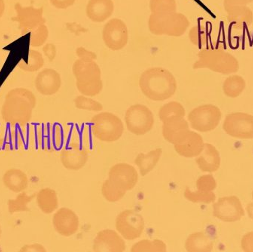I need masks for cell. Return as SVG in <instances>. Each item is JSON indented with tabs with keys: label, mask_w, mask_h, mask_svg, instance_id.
Here are the masks:
<instances>
[{
	"label": "cell",
	"mask_w": 253,
	"mask_h": 252,
	"mask_svg": "<svg viewBox=\"0 0 253 252\" xmlns=\"http://www.w3.org/2000/svg\"><path fill=\"white\" fill-rule=\"evenodd\" d=\"M189 38L192 44L198 47H202L207 44L208 40V34L205 27L196 25L190 29L189 32Z\"/></svg>",
	"instance_id": "obj_38"
},
{
	"label": "cell",
	"mask_w": 253,
	"mask_h": 252,
	"mask_svg": "<svg viewBox=\"0 0 253 252\" xmlns=\"http://www.w3.org/2000/svg\"><path fill=\"white\" fill-rule=\"evenodd\" d=\"M33 196H28L25 192H22L19 194L15 199L9 200L7 203L9 213H20L29 210L28 204L32 201Z\"/></svg>",
	"instance_id": "obj_34"
},
{
	"label": "cell",
	"mask_w": 253,
	"mask_h": 252,
	"mask_svg": "<svg viewBox=\"0 0 253 252\" xmlns=\"http://www.w3.org/2000/svg\"><path fill=\"white\" fill-rule=\"evenodd\" d=\"M217 187L216 180L212 175L200 176L196 181L197 190L202 192H213Z\"/></svg>",
	"instance_id": "obj_39"
},
{
	"label": "cell",
	"mask_w": 253,
	"mask_h": 252,
	"mask_svg": "<svg viewBox=\"0 0 253 252\" xmlns=\"http://www.w3.org/2000/svg\"><path fill=\"white\" fill-rule=\"evenodd\" d=\"M224 131L232 137L253 139V116L243 112L229 114L223 124Z\"/></svg>",
	"instance_id": "obj_10"
},
{
	"label": "cell",
	"mask_w": 253,
	"mask_h": 252,
	"mask_svg": "<svg viewBox=\"0 0 253 252\" xmlns=\"http://www.w3.org/2000/svg\"><path fill=\"white\" fill-rule=\"evenodd\" d=\"M213 246V241L204 232L191 234L185 242L186 250L189 252H210Z\"/></svg>",
	"instance_id": "obj_25"
},
{
	"label": "cell",
	"mask_w": 253,
	"mask_h": 252,
	"mask_svg": "<svg viewBox=\"0 0 253 252\" xmlns=\"http://www.w3.org/2000/svg\"><path fill=\"white\" fill-rule=\"evenodd\" d=\"M62 78L60 74L54 69L46 68L39 72L35 79V87L40 94L52 96L60 90Z\"/></svg>",
	"instance_id": "obj_19"
},
{
	"label": "cell",
	"mask_w": 253,
	"mask_h": 252,
	"mask_svg": "<svg viewBox=\"0 0 253 252\" xmlns=\"http://www.w3.org/2000/svg\"><path fill=\"white\" fill-rule=\"evenodd\" d=\"M30 34V45L31 47H41L48 38V28L45 23L42 24L33 29Z\"/></svg>",
	"instance_id": "obj_35"
},
{
	"label": "cell",
	"mask_w": 253,
	"mask_h": 252,
	"mask_svg": "<svg viewBox=\"0 0 253 252\" xmlns=\"http://www.w3.org/2000/svg\"><path fill=\"white\" fill-rule=\"evenodd\" d=\"M53 225L59 235L71 237L78 231L80 220L78 216L71 209L63 207L53 215Z\"/></svg>",
	"instance_id": "obj_16"
},
{
	"label": "cell",
	"mask_w": 253,
	"mask_h": 252,
	"mask_svg": "<svg viewBox=\"0 0 253 252\" xmlns=\"http://www.w3.org/2000/svg\"><path fill=\"white\" fill-rule=\"evenodd\" d=\"M248 3H251V2H253V0H248Z\"/></svg>",
	"instance_id": "obj_48"
},
{
	"label": "cell",
	"mask_w": 253,
	"mask_h": 252,
	"mask_svg": "<svg viewBox=\"0 0 253 252\" xmlns=\"http://www.w3.org/2000/svg\"><path fill=\"white\" fill-rule=\"evenodd\" d=\"M102 38L110 50H120L128 42L129 34L126 25L120 19H112L105 24L102 31Z\"/></svg>",
	"instance_id": "obj_11"
},
{
	"label": "cell",
	"mask_w": 253,
	"mask_h": 252,
	"mask_svg": "<svg viewBox=\"0 0 253 252\" xmlns=\"http://www.w3.org/2000/svg\"><path fill=\"white\" fill-rule=\"evenodd\" d=\"M143 94L150 100L161 102L175 95L177 81L172 72L162 67L146 70L139 79Z\"/></svg>",
	"instance_id": "obj_2"
},
{
	"label": "cell",
	"mask_w": 253,
	"mask_h": 252,
	"mask_svg": "<svg viewBox=\"0 0 253 252\" xmlns=\"http://www.w3.org/2000/svg\"><path fill=\"white\" fill-rule=\"evenodd\" d=\"M246 87V81L240 75L229 76L223 84V91L227 97L237 98L243 93Z\"/></svg>",
	"instance_id": "obj_29"
},
{
	"label": "cell",
	"mask_w": 253,
	"mask_h": 252,
	"mask_svg": "<svg viewBox=\"0 0 253 252\" xmlns=\"http://www.w3.org/2000/svg\"><path fill=\"white\" fill-rule=\"evenodd\" d=\"M184 198L190 202L203 203V204H211L215 202L216 200V195L213 192H202L197 190L196 192H192L189 188L184 191Z\"/></svg>",
	"instance_id": "obj_33"
},
{
	"label": "cell",
	"mask_w": 253,
	"mask_h": 252,
	"mask_svg": "<svg viewBox=\"0 0 253 252\" xmlns=\"http://www.w3.org/2000/svg\"><path fill=\"white\" fill-rule=\"evenodd\" d=\"M76 108L82 110L93 111L100 112L103 109V106L100 102L93 100L85 96H79L74 100Z\"/></svg>",
	"instance_id": "obj_36"
},
{
	"label": "cell",
	"mask_w": 253,
	"mask_h": 252,
	"mask_svg": "<svg viewBox=\"0 0 253 252\" xmlns=\"http://www.w3.org/2000/svg\"><path fill=\"white\" fill-rule=\"evenodd\" d=\"M227 20L239 28L249 27L253 23V13L248 5L239 4L226 9Z\"/></svg>",
	"instance_id": "obj_23"
},
{
	"label": "cell",
	"mask_w": 253,
	"mask_h": 252,
	"mask_svg": "<svg viewBox=\"0 0 253 252\" xmlns=\"http://www.w3.org/2000/svg\"><path fill=\"white\" fill-rule=\"evenodd\" d=\"M162 149H156L147 154L140 153L135 160V164L139 169L141 176L148 174L157 165L162 155Z\"/></svg>",
	"instance_id": "obj_28"
},
{
	"label": "cell",
	"mask_w": 253,
	"mask_h": 252,
	"mask_svg": "<svg viewBox=\"0 0 253 252\" xmlns=\"http://www.w3.org/2000/svg\"><path fill=\"white\" fill-rule=\"evenodd\" d=\"M1 235H2V229H1V226L0 225V239H1Z\"/></svg>",
	"instance_id": "obj_47"
},
{
	"label": "cell",
	"mask_w": 253,
	"mask_h": 252,
	"mask_svg": "<svg viewBox=\"0 0 253 252\" xmlns=\"http://www.w3.org/2000/svg\"><path fill=\"white\" fill-rule=\"evenodd\" d=\"M20 252H46L47 250L44 246L39 244H27L19 250Z\"/></svg>",
	"instance_id": "obj_42"
},
{
	"label": "cell",
	"mask_w": 253,
	"mask_h": 252,
	"mask_svg": "<svg viewBox=\"0 0 253 252\" xmlns=\"http://www.w3.org/2000/svg\"><path fill=\"white\" fill-rule=\"evenodd\" d=\"M91 130L99 140L113 142L122 137L124 125L117 115L111 112H101L92 118Z\"/></svg>",
	"instance_id": "obj_6"
},
{
	"label": "cell",
	"mask_w": 253,
	"mask_h": 252,
	"mask_svg": "<svg viewBox=\"0 0 253 252\" xmlns=\"http://www.w3.org/2000/svg\"><path fill=\"white\" fill-rule=\"evenodd\" d=\"M4 10H5V4H4V0H0V18L4 14Z\"/></svg>",
	"instance_id": "obj_46"
},
{
	"label": "cell",
	"mask_w": 253,
	"mask_h": 252,
	"mask_svg": "<svg viewBox=\"0 0 253 252\" xmlns=\"http://www.w3.org/2000/svg\"><path fill=\"white\" fill-rule=\"evenodd\" d=\"M36 105L37 99L31 90L13 89L6 95L1 108V118L11 125H25L31 121Z\"/></svg>",
	"instance_id": "obj_1"
},
{
	"label": "cell",
	"mask_w": 253,
	"mask_h": 252,
	"mask_svg": "<svg viewBox=\"0 0 253 252\" xmlns=\"http://www.w3.org/2000/svg\"><path fill=\"white\" fill-rule=\"evenodd\" d=\"M72 71L77 80V90L83 96L93 97L102 92L103 89L102 72L95 60L77 59L73 65Z\"/></svg>",
	"instance_id": "obj_4"
},
{
	"label": "cell",
	"mask_w": 253,
	"mask_h": 252,
	"mask_svg": "<svg viewBox=\"0 0 253 252\" xmlns=\"http://www.w3.org/2000/svg\"><path fill=\"white\" fill-rule=\"evenodd\" d=\"M159 119L163 124L183 119L185 117V109L178 102H170L161 107L159 112Z\"/></svg>",
	"instance_id": "obj_27"
},
{
	"label": "cell",
	"mask_w": 253,
	"mask_h": 252,
	"mask_svg": "<svg viewBox=\"0 0 253 252\" xmlns=\"http://www.w3.org/2000/svg\"><path fill=\"white\" fill-rule=\"evenodd\" d=\"M125 121L130 133L136 136H143L153 129L154 116L147 106L137 104L126 109Z\"/></svg>",
	"instance_id": "obj_8"
},
{
	"label": "cell",
	"mask_w": 253,
	"mask_h": 252,
	"mask_svg": "<svg viewBox=\"0 0 253 252\" xmlns=\"http://www.w3.org/2000/svg\"><path fill=\"white\" fill-rule=\"evenodd\" d=\"M16 16L12 18V20L19 23V28L21 34L25 35L27 33L31 32L33 29L42 24L46 22L43 16L44 8H35L31 7H22L19 3H16L14 6Z\"/></svg>",
	"instance_id": "obj_13"
},
{
	"label": "cell",
	"mask_w": 253,
	"mask_h": 252,
	"mask_svg": "<svg viewBox=\"0 0 253 252\" xmlns=\"http://www.w3.org/2000/svg\"><path fill=\"white\" fill-rule=\"evenodd\" d=\"M213 216L221 221L233 223L245 216V210L238 197H224L213 204Z\"/></svg>",
	"instance_id": "obj_12"
},
{
	"label": "cell",
	"mask_w": 253,
	"mask_h": 252,
	"mask_svg": "<svg viewBox=\"0 0 253 252\" xmlns=\"http://www.w3.org/2000/svg\"><path fill=\"white\" fill-rule=\"evenodd\" d=\"M36 200L40 210L45 214L54 213L59 207L57 193L50 188H44L39 191Z\"/></svg>",
	"instance_id": "obj_24"
},
{
	"label": "cell",
	"mask_w": 253,
	"mask_h": 252,
	"mask_svg": "<svg viewBox=\"0 0 253 252\" xmlns=\"http://www.w3.org/2000/svg\"><path fill=\"white\" fill-rule=\"evenodd\" d=\"M114 3L112 0H90L86 13L87 17L94 22H103L112 16Z\"/></svg>",
	"instance_id": "obj_21"
},
{
	"label": "cell",
	"mask_w": 253,
	"mask_h": 252,
	"mask_svg": "<svg viewBox=\"0 0 253 252\" xmlns=\"http://www.w3.org/2000/svg\"><path fill=\"white\" fill-rule=\"evenodd\" d=\"M76 54L78 56L79 59L83 61H94L97 58L94 52L90 51L82 47H78L76 50Z\"/></svg>",
	"instance_id": "obj_40"
},
{
	"label": "cell",
	"mask_w": 253,
	"mask_h": 252,
	"mask_svg": "<svg viewBox=\"0 0 253 252\" xmlns=\"http://www.w3.org/2000/svg\"><path fill=\"white\" fill-rule=\"evenodd\" d=\"M190 26V21L183 13L168 12L151 13L148 20V28L155 35H167L180 37Z\"/></svg>",
	"instance_id": "obj_5"
},
{
	"label": "cell",
	"mask_w": 253,
	"mask_h": 252,
	"mask_svg": "<svg viewBox=\"0 0 253 252\" xmlns=\"http://www.w3.org/2000/svg\"><path fill=\"white\" fill-rule=\"evenodd\" d=\"M60 159L67 170L77 171L86 165L88 161V153L78 144L71 143L62 149Z\"/></svg>",
	"instance_id": "obj_17"
},
{
	"label": "cell",
	"mask_w": 253,
	"mask_h": 252,
	"mask_svg": "<svg viewBox=\"0 0 253 252\" xmlns=\"http://www.w3.org/2000/svg\"><path fill=\"white\" fill-rule=\"evenodd\" d=\"M252 198H253V193H252Z\"/></svg>",
	"instance_id": "obj_49"
},
{
	"label": "cell",
	"mask_w": 253,
	"mask_h": 252,
	"mask_svg": "<svg viewBox=\"0 0 253 252\" xmlns=\"http://www.w3.org/2000/svg\"><path fill=\"white\" fill-rule=\"evenodd\" d=\"M242 250L245 252H253V232L244 235L241 242Z\"/></svg>",
	"instance_id": "obj_41"
},
{
	"label": "cell",
	"mask_w": 253,
	"mask_h": 252,
	"mask_svg": "<svg viewBox=\"0 0 253 252\" xmlns=\"http://www.w3.org/2000/svg\"><path fill=\"white\" fill-rule=\"evenodd\" d=\"M221 112L213 105H203L193 109L188 115V121L193 130L201 133L215 130L221 120Z\"/></svg>",
	"instance_id": "obj_7"
},
{
	"label": "cell",
	"mask_w": 253,
	"mask_h": 252,
	"mask_svg": "<svg viewBox=\"0 0 253 252\" xmlns=\"http://www.w3.org/2000/svg\"><path fill=\"white\" fill-rule=\"evenodd\" d=\"M108 179L123 190H132L138 181V173L132 165L122 163L113 166L108 174Z\"/></svg>",
	"instance_id": "obj_14"
},
{
	"label": "cell",
	"mask_w": 253,
	"mask_h": 252,
	"mask_svg": "<svg viewBox=\"0 0 253 252\" xmlns=\"http://www.w3.org/2000/svg\"><path fill=\"white\" fill-rule=\"evenodd\" d=\"M189 130L190 127H189L188 122L183 118L178 121L163 124L162 135L167 142L174 144L175 142L179 139L180 136Z\"/></svg>",
	"instance_id": "obj_26"
},
{
	"label": "cell",
	"mask_w": 253,
	"mask_h": 252,
	"mask_svg": "<svg viewBox=\"0 0 253 252\" xmlns=\"http://www.w3.org/2000/svg\"><path fill=\"white\" fill-rule=\"evenodd\" d=\"M203 139L199 133L187 130L174 144L175 152L187 158L197 157L204 147Z\"/></svg>",
	"instance_id": "obj_15"
},
{
	"label": "cell",
	"mask_w": 253,
	"mask_h": 252,
	"mask_svg": "<svg viewBox=\"0 0 253 252\" xmlns=\"http://www.w3.org/2000/svg\"><path fill=\"white\" fill-rule=\"evenodd\" d=\"M126 250V243L123 237L111 229L101 231L93 241L95 252H123Z\"/></svg>",
	"instance_id": "obj_18"
},
{
	"label": "cell",
	"mask_w": 253,
	"mask_h": 252,
	"mask_svg": "<svg viewBox=\"0 0 253 252\" xmlns=\"http://www.w3.org/2000/svg\"><path fill=\"white\" fill-rule=\"evenodd\" d=\"M77 0H50L53 7L57 9H66L74 5Z\"/></svg>",
	"instance_id": "obj_43"
},
{
	"label": "cell",
	"mask_w": 253,
	"mask_h": 252,
	"mask_svg": "<svg viewBox=\"0 0 253 252\" xmlns=\"http://www.w3.org/2000/svg\"><path fill=\"white\" fill-rule=\"evenodd\" d=\"M102 194L106 201L115 203L120 201L126 195V192L116 186L108 179L102 185Z\"/></svg>",
	"instance_id": "obj_32"
},
{
	"label": "cell",
	"mask_w": 253,
	"mask_h": 252,
	"mask_svg": "<svg viewBox=\"0 0 253 252\" xmlns=\"http://www.w3.org/2000/svg\"><path fill=\"white\" fill-rule=\"evenodd\" d=\"M44 65V59L42 55L34 50H30L28 59H22L18 64L21 69L28 72H35L42 68Z\"/></svg>",
	"instance_id": "obj_30"
},
{
	"label": "cell",
	"mask_w": 253,
	"mask_h": 252,
	"mask_svg": "<svg viewBox=\"0 0 253 252\" xmlns=\"http://www.w3.org/2000/svg\"><path fill=\"white\" fill-rule=\"evenodd\" d=\"M246 210L248 212V216H249L250 218L252 219L253 220V202L247 206Z\"/></svg>",
	"instance_id": "obj_45"
},
{
	"label": "cell",
	"mask_w": 253,
	"mask_h": 252,
	"mask_svg": "<svg viewBox=\"0 0 253 252\" xmlns=\"http://www.w3.org/2000/svg\"><path fill=\"white\" fill-rule=\"evenodd\" d=\"M196 162L202 172L214 173L220 168L221 157L215 146L206 143L204 144L203 149L196 158Z\"/></svg>",
	"instance_id": "obj_20"
},
{
	"label": "cell",
	"mask_w": 253,
	"mask_h": 252,
	"mask_svg": "<svg viewBox=\"0 0 253 252\" xmlns=\"http://www.w3.org/2000/svg\"><path fill=\"white\" fill-rule=\"evenodd\" d=\"M145 227L142 216L132 210L120 213L116 219V229L126 241L138 239L142 235Z\"/></svg>",
	"instance_id": "obj_9"
},
{
	"label": "cell",
	"mask_w": 253,
	"mask_h": 252,
	"mask_svg": "<svg viewBox=\"0 0 253 252\" xmlns=\"http://www.w3.org/2000/svg\"><path fill=\"white\" fill-rule=\"evenodd\" d=\"M4 186L15 193L25 192L28 186V178L26 173L19 169L7 170L2 177Z\"/></svg>",
	"instance_id": "obj_22"
},
{
	"label": "cell",
	"mask_w": 253,
	"mask_h": 252,
	"mask_svg": "<svg viewBox=\"0 0 253 252\" xmlns=\"http://www.w3.org/2000/svg\"><path fill=\"white\" fill-rule=\"evenodd\" d=\"M166 244L160 240H142L139 242L135 243L132 248L131 252H166Z\"/></svg>",
	"instance_id": "obj_31"
},
{
	"label": "cell",
	"mask_w": 253,
	"mask_h": 252,
	"mask_svg": "<svg viewBox=\"0 0 253 252\" xmlns=\"http://www.w3.org/2000/svg\"><path fill=\"white\" fill-rule=\"evenodd\" d=\"M194 69L207 68L222 75H232L239 69L236 57L221 47H206L198 53V60L193 65Z\"/></svg>",
	"instance_id": "obj_3"
},
{
	"label": "cell",
	"mask_w": 253,
	"mask_h": 252,
	"mask_svg": "<svg viewBox=\"0 0 253 252\" xmlns=\"http://www.w3.org/2000/svg\"><path fill=\"white\" fill-rule=\"evenodd\" d=\"M43 52H44V55L48 58L49 60L53 61L56 56V46L51 43H49L43 47Z\"/></svg>",
	"instance_id": "obj_44"
},
{
	"label": "cell",
	"mask_w": 253,
	"mask_h": 252,
	"mask_svg": "<svg viewBox=\"0 0 253 252\" xmlns=\"http://www.w3.org/2000/svg\"><path fill=\"white\" fill-rule=\"evenodd\" d=\"M150 10L152 13H163L177 10L175 0H150Z\"/></svg>",
	"instance_id": "obj_37"
}]
</instances>
